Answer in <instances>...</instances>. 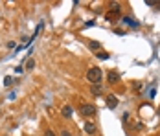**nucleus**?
Wrapping results in <instances>:
<instances>
[{"mask_svg": "<svg viewBox=\"0 0 160 136\" xmlns=\"http://www.w3.org/2000/svg\"><path fill=\"white\" fill-rule=\"evenodd\" d=\"M158 116H160V109H158Z\"/></svg>", "mask_w": 160, "mask_h": 136, "instance_id": "f3484780", "label": "nucleus"}, {"mask_svg": "<svg viewBox=\"0 0 160 136\" xmlns=\"http://www.w3.org/2000/svg\"><path fill=\"white\" fill-rule=\"evenodd\" d=\"M4 85H6V87H11V85H13V77H9V76L4 77Z\"/></svg>", "mask_w": 160, "mask_h": 136, "instance_id": "f8f14e48", "label": "nucleus"}, {"mask_svg": "<svg viewBox=\"0 0 160 136\" xmlns=\"http://www.w3.org/2000/svg\"><path fill=\"white\" fill-rule=\"evenodd\" d=\"M98 59H109V53H105V52H100V53H98Z\"/></svg>", "mask_w": 160, "mask_h": 136, "instance_id": "ddd939ff", "label": "nucleus"}, {"mask_svg": "<svg viewBox=\"0 0 160 136\" xmlns=\"http://www.w3.org/2000/svg\"><path fill=\"white\" fill-rule=\"evenodd\" d=\"M90 94H92V96H101V94H103V87H101L100 83H98V85H92V87H90Z\"/></svg>", "mask_w": 160, "mask_h": 136, "instance_id": "39448f33", "label": "nucleus"}, {"mask_svg": "<svg viewBox=\"0 0 160 136\" xmlns=\"http://www.w3.org/2000/svg\"><path fill=\"white\" fill-rule=\"evenodd\" d=\"M81 114H83V116H94V114H96V107L85 103V105H81Z\"/></svg>", "mask_w": 160, "mask_h": 136, "instance_id": "f03ea898", "label": "nucleus"}, {"mask_svg": "<svg viewBox=\"0 0 160 136\" xmlns=\"http://www.w3.org/2000/svg\"><path fill=\"white\" fill-rule=\"evenodd\" d=\"M88 46H90V50H100V48H101V44H100V42H96V41H90V42H88Z\"/></svg>", "mask_w": 160, "mask_h": 136, "instance_id": "9b49d317", "label": "nucleus"}, {"mask_svg": "<svg viewBox=\"0 0 160 136\" xmlns=\"http://www.w3.org/2000/svg\"><path fill=\"white\" fill-rule=\"evenodd\" d=\"M44 136H55V133H53L52 129H46V131H44Z\"/></svg>", "mask_w": 160, "mask_h": 136, "instance_id": "2eb2a0df", "label": "nucleus"}, {"mask_svg": "<svg viewBox=\"0 0 160 136\" xmlns=\"http://www.w3.org/2000/svg\"><path fill=\"white\" fill-rule=\"evenodd\" d=\"M107 107L109 109H116L118 107V96L116 94H109L107 96Z\"/></svg>", "mask_w": 160, "mask_h": 136, "instance_id": "20e7f679", "label": "nucleus"}, {"mask_svg": "<svg viewBox=\"0 0 160 136\" xmlns=\"http://www.w3.org/2000/svg\"><path fill=\"white\" fill-rule=\"evenodd\" d=\"M107 81H109L111 85H116V83L120 81V74H118L116 70H111V72L107 74Z\"/></svg>", "mask_w": 160, "mask_h": 136, "instance_id": "7ed1b4c3", "label": "nucleus"}, {"mask_svg": "<svg viewBox=\"0 0 160 136\" xmlns=\"http://www.w3.org/2000/svg\"><path fill=\"white\" fill-rule=\"evenodd\" d=\"M118 15H120V11H112V9H111V11L105 15V18H107V20H114V18H118Z\"/></svg>", "mask_w": 160, "mask_h": 136, "instance_id": "6e6552de", "label": "nucleus"}, {"mask_svg": "<svg viewBox=\"0 0 160 136\" xmlns=\"http://www.w3.org/2000/svg\"><path fill=\"white\" fill-rule=\"evenodd\" d=\"M155 94H157V90H155V87H151V90H149V98L153 99V98H155Z\"/></svg>", "mask_w": 160, "mask_h": 136, "instance_id": "4468645a", "label": "nucleus"}, {"mask_svg": "<svg viewBox=\"0 0 160 136\" xmlns=\"http://www.w3.org/2000/svg\"><path fill=\"white\" fill-rule=\"evenodd\" d=\"M122 20H123V22H125L127 26H131V28H138V22H136L135 18H131V17H123Z\"/></svg>", "mask_w": 160, "mask_h": 136, "instance_id": "0eeeda50", "label": "nucleus"}, {"mask_svg": "<svg viewBox=\"0 0 160 136\" xmlns=\"http://www.w3.org/2000/svg\"><path fill=\"white\" fill-rule=\"evenodd\" d=\"M24 66H26V70H33V68H35V61H33V59H28V61L24 63Z\"/></svg>", "mask_w": 160, "mask_h": 136, "instance_id": "9d476101", "label": "nucleus"}, {"mask_svg": "<svg viewBox=\"0 0 160 136\" xmlns=\"http://www.w3.org/2000/svg\"><path fill=\"white\" fill-rule=\"evenodd\" d=\"M83 129H85V133H87V134H94V133H96V125H94V123H90V122H87V123L83 125Z\"/></svg>", "mask_w": 160, "mask_h": 136, "instance_id": "423d86ee", "label": "nucleus"}, {"mask_svg": "<svg viewBox=\"0 0 160 136\" xmlns=\"http://www.w3.org/2000/svg\"><path fill=\"white\" fill-rule=\"evenodd\" d=\"M87 79H88L92 85H98V83L103 79V72H101L98 66H92V68L87 72Z\"/></svg>", "mask_w": 160, "mask_h": 136, "instance_id": "f257e3e1", "label": "nucleus"}, {"mask_svg": "<svg viewBox=\"0 0 160 136\" xmlns=\"http://www.w3.org/2000/svg\"><path fill=\"white\" fill-rule=\"evenodd\" d=\"M61 112H63V116H64V118H72V107H68V105H66V107H63V111H61Z\"/></svg>", "mask_w": 160, "mask_h": 136, "instance_id": "1a4fd4ad", "label": "nucleus"}, {"mask_svg": "<svg viewBox=\"0 0 160 136\" xmlns=\"http://www.w3.org/2000/svg\"><path fill=\"white\" fill-rule=\"evenodd\" d=\"M61 136H72V133H70V131H63V133H61Z\"/></svg>", "mask_w": 160, "mask_h": 136, "instance_id": "dca6fc26", "label": "nucleus"}]
</instances>
